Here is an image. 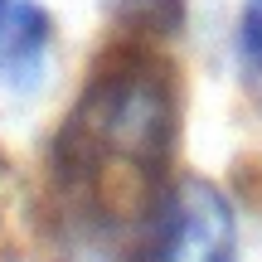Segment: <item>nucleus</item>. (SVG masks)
<instances>
[{"mask_svg": "<svg viewBox=\"0 0 262 262\" xmlns=\"http://www.w3.org/2000/svg\"><path fill=\"white\" fill-rule=\"evenodd\" d=\"M180 141L175 68L146 39H112L97 54L73 112L49 150L54 185L83 219L146 233L170 194V165Z\"/></svg>", "mask_w": 262, "mask_h": 262, "instance_id": "nucleus-1", "label": "nucleus"}, {"mask_svg": "<svg viewBox=\"0 0 262 262\" xmlns=\"http://www.w3.org/2000/svg\"><path fill=\"white\" fill-rule=\"evenodd\" d=\"M238 224L224 189L209 180L170 185L165 204L156 209L141 233V262H233Z\"/></svg>", "mask_w": 262, "mask_h": 262, "instance_id": "nucleus-2", "label": "nucleus"}, {"mask_svg": "<svg viewBox=\"0 0 262 262\" xmlns=\"http://www.w3.org/2000/svg\"><path fill=\"white\" fill-rule=\"evenodd\" d=\"M49 39H54V19L34 5V0H15L0 25V83L29 88L44 68Z\"/></svg>", "mask_w": 262, "mask_h": 262, "instance_id": "nucleus-3", "label": "nucleus"}, {"mask_svg": "<svg viewBox=\"0 0 262 262\" xmlns=\"http://www.w3.org/2000/svg\"><path fill=\"white\" fill-rule=\"evenodd\" d=\"M117 29H122L126 39H146V44H156V39L175 34L180 19H185V5L180 0H122L117 5Z\"/></svg>", "mask_w": 262, "mask_h": 262, "instance_id": "nucleus-4", "label": "nucleus"}, {"mask_svg": "<svg viewBox=\"0 0 262 262\" xmlns=\"http://www.w3.org/2000/svg\"><path fill=\"white\" fill-rule=\"evenodd\" d=\"M238 73L248 97L262 107V0H243L238 15Z\"/></svg>", "mask_w": 262, "mask_h": 262, "instance_id": "nucleus-5", "label": "nucleus"}, {"mask_svg": "<svg viewBox=\"0 0 262 262\" xmlns=\"http://www.w3.org/2000/svg\"><path fill=\"white\" fill-rule=\"evenodd\" d=\"M5 10H10V0H0V25H5Z\"/></svg>", "mask_w": 262, "mask_h": 262, "instance_id": "nucleus-6", "label": "nucleus"}]
</instances>
